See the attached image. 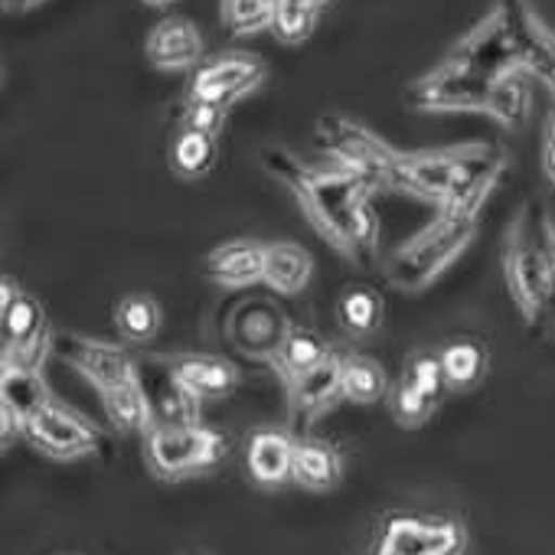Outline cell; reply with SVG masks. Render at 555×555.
I'll return each instance as SVG.
<instances>
[{
    "label": "cell",
    "mask_w": 555,
    "mask_h": 555,
    "mask_svg": "<svg viewBox=\"0 0 555 555\" xmlns=\"http://www.w3.org/2000/svg\"><path fill=\"white\" fill-rule=\"evenodd\" d=\"M261 167L295 196V203L301 206V212L308 216L314 232L347 258L353 216L366 199H373L376 186L366 177H360L340 164L314 167L285 147H264Z\"/></svg>",
    "instance_id": "obj_1"
},
{
    "label": "cell",
    "mask_w": 555,
    "mask_h": 555,
    "mask_svg": "<svg viewBox=\"0 0 555 555\" xmlns=\"http://www.w3.org/2000/svg\"><path fill=\"white\" fill-rule=\"evenodd\" d=\"M477 225L480 216L438 209V216L422 232H415L405 245H399L386 261L389 285L399 288L402 295H422L425 288H431L467 251V245L477 235Z\"/></svg>",
    "instance_id": "obj_2"
},
{
    "label": "cell",
    "mask_w": 555,
    "mask_h": 555,
    "mask_svg": "<svg viewBox=\"0 0 555 555\" xmlns=\"http://www.w3.org/2000/svg\"><path fill=\"white\" fill-rule=\"evenodd\" d=\"M503 278L526 327L535 337H552V278L532 229V203H526L506 229Z\"/></svg>",
    "instance_id": "obj_3"
},
{
    "label": "cell",
    "mask_w": 555,
    "mask_h": 555,
    "mask_svg": "<svg viewBox=\"0 0 555 555\" xmlns=\"http://www.w3.org/2000/svg\"><path fill=\"white\" fill-rule=\"evenodd\" d=\"M229 454V438L206 425H151L144 431V464L160 480H183L216 467Z\"/></svg>",
    "instance_id": "obj_4"
},
{
    "label": "cell",
    "mask_w": 555,
    "mask_h": 555,
    "mask_svg": "<svg viewBox=\"0 0 555 555\" xmlns=\"http://www.w3.org/2000/svg\"><path fill=\"white\" fill-rule=\"evenodd\" d=\"M318 144L327 151V157L334 164L366 177L376 190H389L396 164L402 157V151L386 144L366 125H360L347 115H337V112H327L318 118Z\"/></svg>",
    "instance_id": "obj_5"
},
{
    "label": "cell",
    "mask_w": 555,
    "mask_h": 555,
    "mask_svg": "<svg viewBox=\"0 0 555 555\" xmlns=\"http://www.w3.org/2000/svg\"><path fill=\"white\" fill-rule=\"evenodd\" d=\"M467 529L438 513H386L376 522L366 555H464Z\"/></svg>",
    "instance_id": "obj_6"
},
{
    "label": "cell",
    "mask_w": 555,
    "mask_h": 555,
    "mask_svg": "<svg viewBox=\"0 0 555 555\" xmlns=\"http://www.w3.org/2000/svg\"><path fill=\"white\" fill-rule=\"evenodd\" d=\"M0 340H4V363L30 370H40L47 353H53V331L43 305L11 278L0 282Z\"/></svg>",
    "instance_id": "obj_7"
},
{
    "label": "cell",
    "mask_w": 555,
    "mask_h": 555,
    "mask_svg": "<svg viewBox=\"0 0 555 555\" xmlns=\"http://www.w3.org/2000/svg\"><path fill=\"white\" fill-rule=\"evenodd\" d=\"M24 438L37 451H43L47 457H56V461H76V457L112 451V441L99 425H92L86 415H79L76 409H69L56 399H50L43 409H37L24 422Z\"/></svg>",
    "instance_id": "obj_8"
},
{
    "label": "cell",
    "mask_w": 555,
    "mask_h": 555,
    "mask_svg": "<svg viewBox=\"0 0 555 555\" xmlns=\"http://www.w3.org/2000/svg\"><path fill=\"white\" fill-rule=\"evenodd\" d=\"M405 108L412 112H480L490 115L493 82L474 76L470 69L441 60L431 73L405 86Z\"/></svg>",
    "instance_id": "obj_9"
},
{
    "label": "cell",
    "mask_w": 555,
    "mask_h": 555,
    "mask_svg": "<svg viewBox=\"0 0 555 555\" xmlns=\"http://www.w3.org/2000/svg\"><path fill=\"white\" fill-rule=\"evenodd\" d=\"M268 76V66L255 53H219L212 60H203L190 82H186V99L209 102L219 108H232L245 95H251Z\"/></svg>",
    "instance_id": "obj_10"
},
{
    "label": "cell",
    "mask_w": 555,
    "mask_h": 555,
    "mask_svg": "<svg viewBox=\"0 0 555 555\" xmlns=\"http://www.w3.org/2000/svg\"><path fill=\"white\" fill-rule=\"evenodd\" d=\"M53 357L73 366L99 392L138 376V357H131L125 347L108 344V340H92L73 331H53Z\"/></svg>",
    "instance_id": "obj_11"
},
{
    "label": "cell",
    "mask_w": 555,
    "mask_h": 555,
    "mask_svg": "<svg viewBox=\"0 0 555 555\" xmlns=\"http://www.w3.org/2000/svg\"><path fill=\"white\" fill-rule=\"evenodd\" d=\"M444 60L470 69L474 76L490 79V82H496V79H503L509 73H522L513 34H509L506 17H503L500 8H493L474 30H467Z\"/></svg>",
    "instance_id": "obj_12"
},
{
    "label": "cell",
    "mask_w": 555,
    "mask_h": 555,
    "mask_svg": "<svg viewBox=\"0 0 555 555\" xmlns=\"http://www.w3.org/2000/svg\"><path fill=\"white\" fill-rule=\"evenodd\" d=\"M496 8L506 17V27L516 43L519 69L539 79L548 95L555 99V34L548 24L532 11L529 0H496Z\"/></svg>",
    "instance_id": "obj_13"
},
{
    "label": "cell",
    "mask_w": 555,
    "mask_h": 555,
    "mask_svg": "<svg viewBox=\"0 0 555 555\" xmlns=\"http://www.w3.org/2000/svg\"><path fill=\"white\" fill-rule=\"evenodd\" d=\"M138 379L151 402V425H199V396L170 370L164 357L138 360Z\"/></svg>",
    "instance_id": "obj_14"
},
{
    "label": "cell",
    "mask_w": 555,
    "mask_h": 555,
    "mask_svg": "<svg viewBox=\"0 0 555 555\" xmlns=\"http://www.w3.org/2000/svg\"><path fill=\"white\" fill-rule=\"evenodd\" d=\"M337 399H344V353L331 350L324 363L288 383V418L292 428L308 435L311 422L331 409Z\"/></svg>",
    "instance_id": "obj_15"
},
{
    "label": "cell",
    "mask_w": 555,
    "mask_h": 555,
    "mask_svg": "<svg viewBox=\"0 0 555 555\" xmlns=\"http://www.w3.org/2000/svg\"><path fill=\"white\" fill-rule=\"evenodd\" d=\"M53 399L40 370L4 363L0 366V415H4V441L24 435V422Z\"/></svg>",
    "instance_id": "obj_16"
},
{
    "label": "cell",
    "mask_w": 555,
    "mask_h": 555,
    "mask_svg": "<svg viewBox=\"0 0 555 555\" xmlns=\"http://www.w3.org/2000/svg\"><path fill=\"white\" fill-rule=\"evenodd\" d=\"M264 255H268L264 242L232 238V242L216 245L206 255L203 271L219 288H251V285L264 282Z\"/></svg>",
    "instance_id": "obj_17"
},
{
    "label": "cell",
    "mask_w": 555,
    "mask_h": 555,
    "mask_svg": "<svg viewBox=\"0 0 555 555\" xmlns=\"http://www.w3.org/2000/svg\"><path fill=\"white\" fill-rule=\"evenodd\" d=\"M144 56L154 69L180 73L196 69L203 63V37L193 21L186 17H164L144 43Z\"/></svg>",
    "instance_id": "obj_18"
},
{
    "label": "cell",
    "mask_w": 555,
    "mask_h": 555,
    "mask_svg": "<svg viewBox=\"0 0 555 555\" xmlns=\"http://www.w3.org/2000/svg\"><path fill=\"white\" fill-rule=\"evenodd\" d=\"M295 448H298V438H292L288 431L258 428L248 438V448H245L248 477L258 487H268V490L295 480Z\"/></svg>",
    "instance_id": "obj_19"
},
{
    "label": "cell",
    "mask_w": 555,
    "mask_h": 555,
    "mask_svg": "<svg viewBox=\"0 0 555 555\" xmlns=\"http://www.w3.org/2000/svg\"><path fill=\"white\" fill-rule=\"evenodd\" d=\"M314 278V258L305 245L298 242H271L264 255V288L282 295V298H298L308 292Z\"/></svg>",
    "instance_id": "obj_20"
},
{
    "label": "cell",
    "mask_w": 555,
    "mask_h": 555,
    "mask_svg": "<svg viewBox=\"0 0 555 555\" xmlns=\"http://www.w3.org/2000/svg\"><path fill=\"white\" fill-rule=\"evenodd\" d=\"M170 370L199 396V399H225L238 389V370L222 357L206 353H173L164 357Z\"/></svg>",
    "instance_id": "obj_21"
},
{
    "label": "cell",
    "mask_w": 555,
    "mask_h": 555,
    "mask_svg": "<svg viewBox=\"0 0 555 555\" xmlns=\"http://www.w3.org/2000/svg\"><path fill=\"white\" fill-rule=\"evenodd\" d=\"M232 340L238 350L251 353V357H274L278 347H282L285 334H288V324L285 318L271 311L268 305H251V308H242L235 318H232Z\"/></svg>",
    "instance_id": "obj_22"
},
{
    "label": "cell",
    "mask_w": 555,
    "mask_h": 555,
    "mask_svg": "<svg viewBox=\"0 0 555 555\" xmlns=\"http://www.w3.org/2000/svg\"><path fill=\"white\" fill-rule=\"evenodd\" d=\"M340 477H344L340 451L331 441L301 435L295 448V483H301L305 490L324 493V490H334Z\"/></svg>",
    "instance_id": "obj_23"
},
{
    "label": "cell",
    "mask_w": 555,
    "mask_h": 555,
    "mask_svg": "<svg viewBox=\"0 0 555 555\" xmlns=\"http://www.w3.org/2000/svg\"><path fill=\"white\" fill-rule=\"evenodd\" d=\"M170 170L183 180H199L206 177L216 160H219V138L196 131V128H183L177 125L173 138H170V151H167Z\"/></svg>",
    "instance_id": "obj_24"
},
{
    "label": "cell",
    "mask_w": 555,
    "mask_h": 555,
    "mask_svg": "<svg viewBox=\"0 0 555 555\" xmlns=\"http://www.w3.org/2000/svg\"><path fill=\"white\" fill-rule=\"evenodd\" d=\"M331 353V347L324 344V337H318L308 327H288L282 347L271 357V363L278 366V373L285 376V383H295L298 376H305L308 370H314L318 363H324Z\"/></svg>",
    "instance_id": "obj_25"
},
{
    "label": "cell",
    "mask_w": 555,
    "mask_h": 555,
    "mask_svg": "<svg viewBox=\"0 0 555 555\" xmlns=\"http://www.w3.org/2000/svg\"><path fill=\"white\" fill-rule=\"evenodd\" d=\"M102 405H105V415L108 422L128 435V431H147L151 428V402H147V392L141 386V379H128L121 386H112L102 392Z\"/></svg>",
    "instance_id": "obj_26"
},
{
    "label": "cell",
    "mask_w": 555,
    "mask_h": 555,
    "mask_svg": "<svg viewBox=\"0 0 555 555\" xmlns=\"http://www.w3.org/2000/svg\"><path fill=\"white\" fill-rule=\"evenodd\" d=\"M112 318H115L118 334L134 347L151 344L157 337V331H160V305L151 295H141V292L118 298Z\"/></svg>",
    "instance_id": "obj_27"
},
{
    "label": "cell",
    "mask_w": 555,
    "mask_h": 555,
    "mask_svg": "<svg viewBox=\"0 0 555 555\" xmlns=\"http://www.w3.org/2000/svg\"><path fill=\"white\" fill-rule=\"evenodd\" d=\"M438 353H441V363H444L448 386L454 392L474 389L487 376L490 357H487V347L477 344V340H451Z\"/></svg>",
    "instance_id": "obj_28"
},
{
    "label": "cell",
    "mask_w": 555,
    "mask_h": 555,
    "mask_svg": "<svg viewBox=\"0 0 555 555\" xmlns=\"http://www.w3.org/2000/svg\"><path fill=\"white\" fill-rule=\"evenodd\" d=\"M337 321L350 337H370L383 324V298L366 285H350L337 298Z\"/></svg>",
    "instance_id": "obj_29"
},
{
    "label": "cell",
    "mask_w": 555,
    "mask_h": 555,
    "mask_svg": "<svg viewBox=\"0 0 555 555\" xmlns=\"http://www.w3.org/2000/svg\"><path fill=\"white\" fill-rule=\"evenodd\" d=\"M386 396H389L386 370L376 360L360 357V353L344 357V399L357 405H373Z\"/></svg>",
    "instance_id": "obj_30"
},
{
    "label": "cell",
    "mask_w": 555,
    "mask_h": 555,
    "mask_svg": "<svg viewBox=\"0 0 555 555\" xmlns=\"http://www.w3.org/2000/svg\"><path fill=\"white\" fill-rule=\"evenodd\" d=\"M490 118L500 121L503 128H522L529 118V86L526 73H509L493 82V102H490Z\"/></svg>",
    "instance_id": "obj_31"
},
{
    "label": "cell",
    "mask_w": 555,
    "mask_h": 555,
    "mask_svg": "<svg viewBox=\"0 0 555 555\" xmlns=\"http://www.w3.org/2000/svg\"><path fill=\"white\" fill-rule=\"evenodd\" d=\"M278 0H222L219 21L232 37H255L261 30H271Z\"/></svg>",
    "instance_id": "obj_32"
},
{
    "label": "cell",
    "mask_w": 555,
    "mask_h": 555,
    "mask_svg": "<svg viewBox=\"0 0 555 555\" xmlns=\"http://www.w3.org/2000/svg\"><path fill=\"white\" fill-rule=\"evenodd\" d=\"M318 14L321 11L295 4V0H278V4H274V21H271V34L282 43H288V47H298V43H305L314 34Z\"/></svg>",
    "instance_id": "obj_33"
},
{
    "label": "cell",
    "mask_w": 555,
    "mask_h": 555,
    "mask_svg": "<svg viewBox=\"0 0 555 555\" xmlns=\"http://www.w3.org/2000/svg\"><path fill=\"white\" fill-rule=\"evenodd\" d=\"M402 379H409L418 392H425V396L435 399V402H441L444 392L451 389V386H448V376H444L441 353H431V350H415V353L405 360Z\"/></svg>",
    "instance_id": "obj_34"
},
{
    "label": "cell",
    "mask_w": 555,
    "mask_h": 555,
    "mask_svg": "<svg viewBox=\"0 0 555 555\" xmlns=\"http://www.w3.org/2000/svg\"><path fill=\"white\" fill-rule=\"evenodd\" d=\"M389 409H392V418L402 428H418V425H425L431 418V412L438 409V402L428 399L425 392H418L409 379H399L389 389Z\"/></svg>",
    "instance_id": "obj_35"
},
{
    "label": "cell",
    "mask_w": 555,
    "mask_h": 555,
    "mask_svg": "<svg viewBox=\"0 0 555 555\" xmlns=\"http://www.w3.org/2000/svg\"><path fill=\"white\" fill-rule=\"evenodd\" d=\"M177 125L196 128V131H206V134L219 138L222 128H225V108L209 105V102H196V99H183L180 108H177Z\"/></svg>",
    "instance_id": "obj_36"
},
{
    "label": "cell",
    "mask_w": 555,
    "mask_h": 555,
    "mask_svg": "<svg viewBox=\"0 0 555 555\" xmlns=\"http://www.w3.org/2000/svg\"><path fill=\"white\" fill-rule=\"evenodd\" d=\"M532 229H535V238H539V248L545 255L548 278H552V337H555V222L539 203H532Z\"/></svg>",
    "instance_id": "obj_37"
},
{
    "label": "cell",
    "mask_w": 555,
    "mask_h": 555,
    "mask_svg": "<svg viewBox=\"0 0 555 555\" xmlns=\"http://www.w3.org/2000/svg\"><path fill=\"white\" fill-rule=\"evenodd\" d=\"M43 0H4V11L8 14H27V11H34V8H40Z\"/></svg>",
    "instance_id": "obj_38"
},
{
    "label": "cell",
    "mask_w": 555,
    "mask_h": 555,
    "mask_svg": "<svg viewBox=\"0 0 555 555\" xmlns=\"http://www.w3.org/2000/svg\"><path fill=\"white\" fill-rule=\"evenodd\" d=\"M542 167H545V177L555 183V144L552 141H545V147H542Z\"/></svg>",
    "instance_id": "obj_39"
},
{
    "label": "cell",
    "mask_w": 555,
    "mask_h": 555,
    "mask_svg": "<svg viewBox=\"0 0 555 555\" xmlns=\"http://www.w3.org/2000/svg\"><path fill=\"white\" fill-rule=\"evenodd\" d=\"M295 4H305V8H314V11H324L331 0H295Z\"/></svg>",
    "instance_id": "obj_40"
},
{
    "label": "cell",
    "mask_w": 555,
    "mask_h": 555,
    "mask_svg": "<svg viewBox=\"0 0 555 555\" xmlns=\"http://www.w3.org/2000/svg\"><path fill=\"white\" fill-rule=\"evenodd\" d=\"M147 8H170V4H177V0H144Z\"/></svg>",
    "instance_id": "obj_41"
},
{
    "label": "cell",
    "mask_w": 555,
    "mask_h": 555,
    "mask_svg": "<svg viewBox=\"0 0 555 555\" xmlns=\"http://www.w3.org/2000/svg\"><path fill=\"white\" fill-rule=\"evenodd\" d=\"M66 555H76V552H66Z\"/></svg>",
    "instance_id": "obj_42"
}]
</instances>
